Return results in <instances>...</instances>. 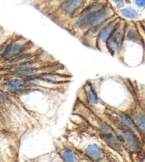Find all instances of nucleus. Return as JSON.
<instances>
[{
  "label": "nucleus",
  "mask_w": 145,
  "mask_h": 162,
  "mask_svg": "<svg viewBox=\"0 0 145 162\" xmlns=\"http://www.w3.org/2000/svg\"><path fill=\"white\" fill-rule=\"evenodd\" d=\"M135 4L139 7H145V0H135Z\"/></svg>",
  "instance_id": "412c9836"
},
{
  "label": "nucleus",
  "mask_w": 145,
  "mask_h": 162,
  "mask_svg": "<svg viewBox=\"0 0 145 162\" xmlns=\"http://www.w3.org/2000/svg\"><path fill=\"white\" fill-rule=\"evenodd\" d=\"M115 3L118 7H123L124 6V0H115Z\"/></svg>",
  "instance_id": "4be33fe9"
},
{
  "label": "nucleus",
  "mask_w": 145,
  "mask_h": 162,
  "mask_svg": "<svg viewBox=\"0 0 145 162\" xmlns=\"http://www.w3.org/2000/svg\"><path fill=\"white\" fill-rule=\"evenodd\" d=\"M117 119L118 120L122 125L127 127V128L130 129L131 130L134 132H138V126H137L135 122L129 117L128 115L123 113L117 114Z\"/></svg>",
  "instance_id": "1a4fd4ad"
},
{
  "label": "nucleus",
  "mask_w": 145,
  "mask_h": 162,
  "mask_svg": "<svg viewBox=\"0 0 145 162\" xmlns=\"http://www.w3.org/2000/svg\"><path fill=\"white\" fill-rule=\"evenodd\" d=\"M40 73V69L39 68L30 69H20L17 70L15 69L14 74L21 78H31V77L37 76Z\"/></svg>",
  "instance_id": "9b49d317"
},
{
  "label": "nucleus",
  "mask_w": 145,
  "mask_h": 162,
  "mask_svg": "<svg viewBox=\"0 0 145 162\" xmlns=\"http://www.w3.org/2000/svg\"><path fill=\"white\" fill-rule=\"evenodd\" d=\"M27 44H28L27 41L21 38L15 40H10L1 57L6 61H9L16 58L25 52L28 45Z\"/></svg>",
  "instance_id": "f03ea898"
},
{
  "label": "nucleus",
  "mask_w": 145,
  "mask_h": 162,
  "mask_svg": "<svg viewBox=\"0 0 145 162\" xmlns=\"http://www.w3.org/2000/svg\"><path fill=\"white\" fill-rule=\"evenodd\" d=\"M85 2L86 0H65L62 10L66 15H74L84 5Z\"/></svg>",
  "instance_id": "423d86ee"
},
{
  "label": "nucleus",
  "mask_w": 145,
  "mask_h": 162,
  "mask_svg": "<svg viewBox=\"0 0 145 162\" xmlns=\"http://www.w3.org/2000/svg\"><path fill=\"white\" fill-rule=\"evenodd\" d=\"M85 154L94 161H100L102 159V150L97 144H90L85 150Z\"/></svg>",
  "instance_id": "9d476101"
},
{
  "label": "nucleus",
  "mask_w": 145,
  "mask_h": 162,
  "mask_svg": "<svg viewBox=\"0 0 145 162\" xmlns=\"http://www.w3.org/2000/svg\"><path fill=\"white\" fill-rule=\"evenodd\" d=\"M134 119L137 126L145 134V116L142 113L137 112L134 115Z\"/></svg>",
  "instance_id": "4468645a"
},
{
  "label": "nucleus",
  "mask_w": 145,
  "mask_h": 162,
  "mask_svg": "<svg viewBox=\"0 0 145 162\" xmlns=\"http://www.w3.org/2000/svg\"><path fill=\"white\" fill-rule=\"evenodd\" d=\"M35 68H38V66H37V64L36 62L28 60L17 64V66H16L15 69L20 70V69H35Z\"/></svg>",
  "instance_id": "f3484780"
},
{
  "label": "nucleus",
  "mask_w": 145,
  "mask_h": 162,
  "mask_svg": "<svg viewBox=\"0 0 145 162\" xmlns=\"http://www.w3.org/2000/svg\"><path fill=\"white\" fill-rule=\"evenodd\" d=\"M119 22L118 19H113L112 21L109 22L108 23L106 24V25H105L103 27H102V29L100 31V33L98 34V39L102 43L106 44L108 39L110 37L112 32L115 30V29L116 28L117 24H118Z\"/></svg>",
  "instance_id": "0eeeda50"
},
{
  "label": "nucleus",
  "mask_w": 145,
  "mask_h": 162,
  "mask_svg": "<svg viewBox=\"0 0 145 162\" xmlns=\"http://www.w3.org/2000/svg\"><path fill=\"white\" fill-rule=\"evenodd\" d=\"M127 39L130 41L136 42H137L139 41V36L133 29H129L128 32H127Z\"/></svg>",
  "instance_id": "6ab92c4d"
},
{
  "label": "nucleus",
  "mask_w": 145,
  "mask_h": 162,
  "mask_svg": "<svg viewBox=\"0 0 145 162\" xmlns=\"http://www.w3.org/2000/svg\"><path fill=\"white\" fill-rule=\"evenodd\" d=\"M28 89V86L25 84L24 79H12L7 83L6 86V89L10 93H15V92L26 90Z\"/></svg>",
  "instance_id": "6e6552de"
},
{
  "label": "nucleus",
  "mask_w": 145,
  "mask_h": 162,
  "mask_svg": "<svg viewBox=\"0 0 145 162\" xmlns=\"http://www.w3.org/2000/svg\"><path fill=\"white\" fill-rule=\"evenodd\" d=\"M62 157H63V159L65 161L72 162L77 161L76 154L70 149H66V150L63 151V153H62Z\"/></svg>",
  "instance_id": "a211bd4d"
},
{
  "label": "nucleus",
  "mask_w": 145,
  "mask_h": 162,
  "mask_svg": "<svg viewBox=\"0 0 145 162\" xmlns=\"http://www.w3.org/2000/svg\"><path fill=\"white\" fill-rule=\"evenodd\" d=\"M117 129L119 131V136L122 143H124V145L131 151H138L140 147V143L135 132L123 125L119 126Z\"/></svg>",
  "instance_id": "7ed1b4c3"
},
{
  "label": "nucleus",
  "mask_w": 145,
  "mask_h": 162,
  "mask_svg": "<svg viewBox=\"0 0 145 162\" xmlns=\"http://www.w3.org/2000/svg\"><path fill=\"white\" fill-rule=\"evenodd\" d=\"M2 43H1V42H0V46H1V45H2Z\"/></svg>",
  "instance_id": "b1692460"
},
{
  "label": "nucleus",
  "mask_w": 145,
  "mask_h": 162,
  "mask_svg": "<svg viewBox=\"0 0 145 162\" xmlns=\"http://www.w3.org/2000/svg\"><path fill=\"white\" fill-rule=\"evenodd\" d=\"M0 102L2 103H10L11 102V99L8 95L2 90H0Z\"/></svg>",
  "instance_id": "aec40b11"
},
{
  "label": "nucleus",
  "mask_w": 145,
  "mask_h": 162,
  "mask_svg": "<svg viewBox=\"0 0 145 162\" xmlns=\"http://www.w3.org/2000/svg\"><path fill=\"white\" fill-rule=\"evenodd\" d=\"M2 109V102H0V110H1Z\"/></svg>",
  "instance_id": "5701e85b"
},
{
  "label": "nucleus",
  "mask_w": 145,
  "mask_h": 162,
  "mask_svg": "<svg viewBox=\"0 0 145 162\" xmlns=\"http://www.w3.org/2000/svg\"><path fill=\"white\" fill-rule=\"evenodd\" d=\"M87 96H88L90 101H91L92 104H93L96 105V104H97L99 103L98 97H97L96 90H95L94 88L92 87V86L91 84H89L88 86H87Z\"/></svg>",
  "instance_id": "2eb2a0df"
},
{
  "label": "nucleus",
  "mask_w": 145,
  "mask_h": 162,
  "mask_svg": "<svg viewBox=\"0 0 145 162\" xmlns=\"http://www.w3.org/2000/svg\"><path fill=\"white\" fill-rule=\"evenodd\" d=\"M124 29L123 24H121V23L119 22L106 43L107 48L110 51L117 52L121 50L124 39Z\"/></svg>",
  "instance_id": "20e7f679"
},
{
  "label": "nucleus",
  "mask_w": 145,
  "mask_h": 162,
  "mask_svg": "<svg viewBox=\"0 0 145 162\" xmlns=\"http://www.w3.org/2000/svg\"><path fill=\"white\" fill-rule=\"evenodd\" d=\"M120 13L122 14V16H124V17L128 19H135L138 17L137 12L134 9L131 8V7H128V8L122 9L120 11Z\"/></svg>",
  "instance_id": "dca6fc26"
},
{
  "label": "nucleus",
  "mask_w": 145,
  "mask_h": 162,
  "mask_svg": "<svg viewBox=\"0 0 145 162\" xmlns=\"http://www.w3.org/2000/svg\"><path fill=\"white\" fill-rule=\"evenodd\" d=\"M101 133L108 145L116 150H119L122 147V141L119 136L110 126L107 124H102L101 126Z\"/></svg>",
  "instance_id": "39448f33"
},
{
  "label": "nucleus",
  "mask_w": 145,
  "mask_h": 162,
  "mask_svg": "<svg viewBox=\"0 0 145 162\" xmlns=\"http://www.w3.org/2000/svg\"><path fill=\"white\" fill-rule=\"evenodd\" d=\"M33 56V53L31 52H23L21 54H20L19 56H16V58H14L13 59H11V60L7 61L8 63L7 64V66H13L16 65V64H19L21 62L25 61H28L29 60V59Z\"/></svg>",
  "instance_id": "f8f14e48"
},
{
  "label": "nucleus",
  "mask_w": 145,
  "mask_h": 162,
  "mask_svg": "<svg viewBox=\"0 0 145 162\" xmlns=\"http://www.w3.org/2000/svg\"><path fill=\"white\" fill-rule=\"evenodd\" d=\"M113 14V9L106 6L101 10L90 14L88 15H77L76 20V26L81 30H87L92 27L102 25L105 22L111 18Z\"/></svg>",
  "instance_id": "f257e3e1"
},
{
  "label": "nucleus",
  "mask_w": 145,
  "mask_h": 162,
  "mask_svg": "<svg viewBox=\"0 0 145 162\" xmlns=\"http://www.w3.org/2000/svg\"><path fill=\"white\" fill-rule=\"evenodd\" d=\"M38 77L40 80L46 82V83H60L61 81V76H58V75L53 74H42Z\"/></svg>",
  "instance_id": "ddd939ff"
}]
</instances>
